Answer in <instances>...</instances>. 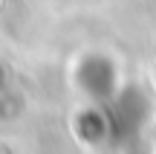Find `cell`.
I'll use <instances>...</instances> for the list:
<instances>
[{
  "label": "cell",
  "instance_id": "cell-1",
  "mask_svg": "<svg viewBox=\"0 0 156 154\" xmlns=\"http://www.w3.org/2000/svg\"><path fill=\"white\" fill-rule=\"evenodd\" d=\"M75 81H78V87H81L87 96H95V99L116 96V93H119L116 67H113V61L104 58V55H87V58H81L78 73H75Z\"/></svg>",
  "mask_w": 156,
  "mask_h": 154
}]
</instances>
